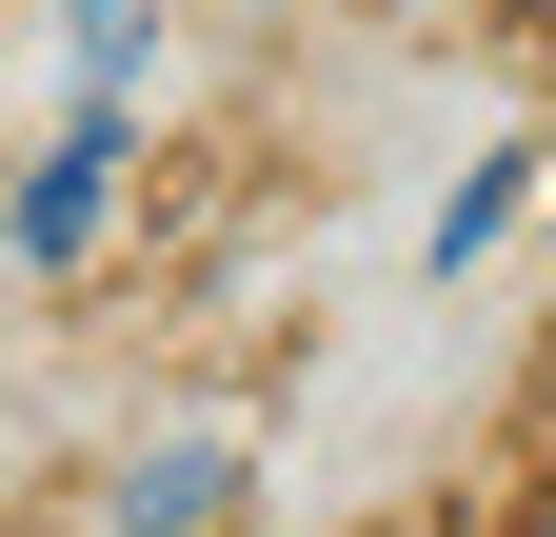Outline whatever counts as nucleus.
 <instances>
[{
	"mask_svg": "<svg viewBox=\"0 0 556 537\" xmlns=\"http://www.w3.org/2000/svg\"><path fill=\"white\" fill-rule=\"evenodd\" d=\"M80 80H100V100L160 80V21H139V0H80Z\"/></svg>",
	"mask_w": 556,
	"mask_h": 537,
	"instance_id": "nucleus-4",
	"label": "nucleus"
},
{
	"mask_svg": "<svg viewBox=\"0 0 556 537\" xmlns=\"http://www.w3.org/2000/svg\"><path fill=\"white\" fill-rule=\"evenodd\" d=\"M100 220H119V100H80V120L21 160V279H80Z\"/></svg>",
	"mask_w": 556,
	"mask_h": 537,
	"instance_id": "nucleus-2",
	"label": "nucleus"
},
{
	"mask_svg": "<svg viewBox=\"0 0 556 537\" xmlns=\"http://www.w3.org/2000/svg\"><path fill=\"white\" fill-rule=\"evenodd\" d=\"M536 160H556V140H536Z\"/></svg>",
	"mask_w": 556,
	"mask_h": 537,
	"instance_id": "nucleus-6",
	"label": "nucleus"
},
{
	"mask_svg": "<svg viewBox=\"0 0 556 537\" xmlns=\"http://www.w3.org/2000/svg\"><path fill=\"white\" fill-rule=\"evenodd\" d=\"M517 537H556V498H536V517H517Z\"/></svg>",
	"mask_w": 556,
	"mask_h": 537,
	"instance_id": "nucleus-5",
	"label": "nucleus"
},
{
	"mask_svg": "<svg viewBox=\"0 0 556 537\" xmlns=\"http://www.w3.org/2000/svg\"><path fill=\"white\" fill-rule=\"evenodd\" d=\"M536 179H556V160H477V179L438 199V279H477V259L517 239V199H536Z\"/></svg>",
	"mask_w": 556,
	"mask_h": 537,
	"instance_id": "nucleus-3",
	"label": "nucleus"
},
{
	"mask_svg": "<svg viewBox=\"0 0 556 537\" xmlns=\"http://www.w3.org/2000/svg\"><path fill=\"white\" fill-rule=\"evenodd\" d=\"M239 517H258V438L239 419H139L80 478V537H239Z\"/></svg>",
	"mask_w": 556,
	"mask_h": 537,
	"instance_id": "nucleus-1",
	"label": "nucleus"
}]
</instances>
